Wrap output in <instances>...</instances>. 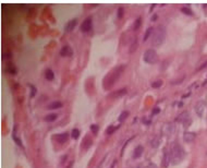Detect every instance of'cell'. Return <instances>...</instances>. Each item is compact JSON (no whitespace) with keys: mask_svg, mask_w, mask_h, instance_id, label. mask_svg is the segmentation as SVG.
Instances as JSON below:
<instances>
[{"mask_svg":"<svg viewBox=\"0 0 207 168\" xmlns=\"http://www.w3.org/2000/svg\"><path fill=\"white\" fill-rule=\"evenodd\" d=\"M153 38H152V45L153 47H160L166 39V35H167V30L164 25H159L157 26L154 32H153Z\"/></svg>","mask_w":207,"mask_h":168,"instance_id":"cell-1","label":"cell"},{"mask_svg":"<svg viewBox=\"0 0 207 168\" xmlns=\"http://www.w3.org/2000/svg\"><path fill=\"white\" fill-rule=\"evenodd\" d=\"M170 157H171V164L178 165L181 163L184 158V151L182 146L177 142H173L170 146Z\"/></svg>","mask_w":207,"mask_h":168,"instance_id":"cell-2","label":"cell"},{"mask_svg":"<svg viewBox=\"0 0 207 168\" xmlns=\"http://www.w3.org/2000/svg\"><path fill=\"white\" fill-rule=\"evenodd\" d=\"M121 68H122V67H120V68H116L115 70H113V71H112V72H111V73H109V74L106 76L105 81H108V80H109V83H108V84L105 86V88H106V90H108L109 87L112 86V85L115 84V82H116L117 80L119 79V76H120V72L122 71Z\"/></svg>","mask_w":207,"mask_h":168,"instance_id":"cell-3","label":"cell"},{"mask_svg":"<svg viewBox=\"0 0 207 168\" xmlns=\"http://www.w3.org/2000/svg\"><path fill=\"white\" fill-rule=\"evenodd\" d=\"M144 60L149 64H154L158 61V55L154 49H147L144 54Z\"/></svg>","mask_w":207,"mask_h":168,"instance_id":"cell-4","label":"cell"},{"mask_svg":"<svg viewBox=\"0 0 207 168\" xmlns=\"http://www.w3.org/2000/svg\"><path fill=\"white\" fill-rule=\"evenodd\" d=\"M176 120H177L178 122L182 124L184 128H188V127H190L191 124H192V118H191V116H190V114L188 112H181V114L177 117Z\"/></svg>","mask_w":207,"mask_h":168,"instance_id":"cell-5","label":"cell"},{"mask_svg":"<svg viewBox=\"0 0 207 168\" xmlns=\"http://www.w3.org/2000/svg\"><path fill=\"white\" fill-rule=\"evenodd\" d=\"M161 131H163V134L166 135V137H172L174 134V132H176V126L172 122H167V124H165L163 126Z\"/></svg>","mask_w":207,"mask_h":168,"instance_id":"cell-6","label":"cell"},{"mask_svg":"<svg viewBox=\"0 0 207 168\" xmlns=\"http://www.w3.org/2000/svg\"><path fill=\"white\" fill-rule=\"evenodd\" d=\"M194 109H195V112H196L200 117H203V116H204V112L206 110V103L203 102V100L197 102L194 106Z\"/></svg>","mask_w":207,"mask_h":168,"instance_id":"cell-7","label":"cell"},{"mask_svg":"<svg viewBox=\"0 0 207 168\" xmlns=\"http://www.w3.org/2000/svg\"><path fill=\"white\" fill-rule=\"evenodd\" d=\"M92 27H93V21H92L91 17H88V18H86V19L83 21V23L81 24V31L84 32V33H87V32L91 31Z\"/></svg>","mask_w":207,"mask_h":168,"instance_id":"cell-8","label":"cell"},{"mask_svg":"<svg viewBox=\"0 0 207 168\" xmlns=\"http://www.w3.org/2000/svg\"><path fill=\"white\" fill-rule=\"evenodd\" d=\"M171 163V157H170V152H168L167 149L165 151L164 156H163V159H161V165L164 168H167L169 166V164Z\"/></svg>","mask_w":207,"mask_h":168,"instance_id":"cell-9","label":"cell"},{"mask_svg":"<svg viewBox=\"0 0 207 168\" xmlns=\"http://www.w3.org/2000/svg\"><path fill=\"white\" fill-rule=\"evenodd\" d=\"M76 24H78V19L70 20L67 24H66V26H64V31L68 32V33L72 32L74 30V27H75V25Z\"/></svg>","mask_w":207,"mask_h":168,"instance_id":"cell-10","label":"cell"},{"mask_svg":"<svg viewBox=\"0 0 207 168\" xmlns=\"http://www.w3.org/2000/svg\"><path fill=\"white\" fill-rule=\"evenodd\" d=\"M55 137H56V140H57L59 143L63 144V143H66V142L68 141V139H69V134H68V132H63V133L56 134Z\"/></svg>","mask_w":207,"mask_h":168,"instance_id":"cell-11","label":"cell"},{"mask_svg":"<svg viewBox=\"0 0 207 168\" xmlns=\"http://www.w3.org/2000/svg\"><path fill=\"white\" fill-rule=\"evenodd\" d=\"M183 139H184V141L186 143H191V142H193L195 139H196V134L193 133V132H184Z\"/></svg>","mask_w":207,"mask_h":168,"instance_id":"cell-12","label":"cell"},{"mask_svg":"<svg viewBox=\"0 0 207 168\" xmlns=\"http://www.w3.org/2000/svg\"><path fill=\"white\" fill-rule=\"evenodd\" d=\"M72 55V48L70 46H63L60 50V56L62 57H69Z\"/></svg>","mask_w":207,"mask_h":168,"instance_id":"cell-13","label":"cell"},{"mask_svg":"<svg viewBox=\"0 0 207 168\" xmlns=\"http://www.w3.org/2000/svg\"><path fill=\"white\" fill-rule=\"evenodd\" d=\"M143 152H144V147H143L142 145L136 146L135 149H134V152H133V157L134 158H139V157L143 154Z\"/></svg>","mask_w":207,"mask_h":168,"instance_id":"cell-14","label":"cell"},{"mask_svg":"<svg viewBox=\"0 0 207 168\" xmlns=\"http://www.w3.org/2000/svg\"><path fill=\"white\" fill-rule=\"evenodd\" d=\"M62 103L61 102H52L51 104H49L48 106H47V108L48 109H58V108H61L62 107Z\"/></svg>","mask_w":207,"mask_h":168,"instance_id":"cell-15","label":"cell"},{"mask_svg":"<svg viewBox=\"0 0 207 168\" xmlns=\"http://www.w3.org/2000/svg\"><path fill=\"white\" fill-rule=\"evenodd\" d=\"M45 76H46V79H47L48 81H52V80H54V78H55L54 71H52L51 69H47V70L45 71Z\"/></svg>","mask_w":207,"mask_h":168,"instance_id":"cell-16","label":"cell"},{"mask_svg":"<svg viewBox=\"0 0 207 168\" xmlns=\"http://www.w3.org/2000/svg\"><path fill=\"white\" fill-rule=\"evenodd\" d=\"M160 139L158 137H155L152 139V141H151V145H152L153 147H158L159 145H160Z\"/></svg>","mask_w":207,"mask_h":168,"instance_id":"cell-17","label":"cell"},{"mask_svg":"<svg viewBox=\"0 0 207 168\" xmlns=\"http://www.w3.org/2000/svg\"><path fill=\"white\" fill-rule=\"evenodd\" d=\"M57 118H58V115H57V114H49V115H47V116L45 117V120L48 121V122H52V121H55Z\"/></svg>","mask_w":207,"mask_h":168,"instance_id":"cell-18","label":"cell"},{"mask_svg":"<svg viewBox=\"0 0 207 168\" xmlns=\"http://www.w3.org/2000/svg\"><path fill=\"white\" fill-rule=\"evenodd\" d=\"M137 46H139V42H137V37L134 38L133 42H132V45L130 47V52H134L135 50L137 49Z\"/></svg>","mask_w":207,"mask_h":168,"instance_id":"cell-19","label":"cell"},{"mask_svg":"<svg viewBox=\"0 0 207 168\" xmlns=\"http://www.w3.org/2000/svg\"><path fill=\"white\" fill-rule=\"evenodd\" d=\"M129 115H130V112H129L128 110H124V112H122L121 114H120V116H119V121H120V122L124 121V120H125V119L129 117Z\"/></svg>","mask_w":207,"mask_h":168,"instance_id":"cell-20","label":"cell"},{"mask_svg":"<svg viewBox=\"0 0 207 168\" xmlns=\"http://www.w3.org/2000/svg\"><path fill=\"white\" fill-rule=\"evenodd\" d=\"M7 70H8V72H9V73H11V74H15V73H17V69H15V67H14L11 62L8 63Z\"/></svg>","mask_w":207,"mask_h":168,"instance_id":"cell-21","label":"cell"},{"mask_svg":"<svg viewBox=\"0 0 207 168\" xmlns=\"http://www.w3.org/2000/svg\"><path fill=\"white\" fill-rule=\"evenodd\" d=\"M127 94V88H121L119 91H117L115 93L112 94L113 97H119V96H122V95H125Z\"/></svg>","mask_w":207,"mask_h":168,"instance_id":"cell-22","label":"cell"},{"mask_svg":"<svg viewBox=\"0 0 207 168\" xmlns=\"http://www.w3.org/2000/svg\"><path fill=\"white\" fill-rule=\"evenodd\" d=\"M153 32H154V29H153V27L147 29L146 33H145V35H144V37H143V41H144V42H146L147 39H148V37H149V36L153 34Z\"/></svg>","mask_w":207,"mask_h":168,"instance_id":"cell-23","label":"cell"},{"mask_svg":"<svg viewBox=\"0 0 207 168\" xmlns=\"http://www.w3.org/2000/svg\"><path fill=\"white\" fill-rule=\"evenodd\" d=\"M141 24H142V18H141V17H139L137 19L135 20V22H134L133 30H137V29H139V27L141 26Z\"/></svg>","mask_w":207,"mask_h":168,"instance_id":"cell-24","label":"cell"},{"mask_svg":"<svg viewBox=\"0 0 207 168\" xmlns=\"http://www.w3.org/2000/svg\"><path fill=\"white\" fill-rule=\"evenodd\" d=\"M181 11H182L184 14H188V15H193V12H192V10L188 8V7H183L181 8Z\"/></svg>","mask_w":207,"mask_h":168,"instance_id":"cell-25","label":"cell"},{"mask_svg":"<svg viewBox=\"0 0 207 168\" xmlns=\"http://www.w3.org/2000/svg\"><path fill=\"white\" fill-rule=\"evenodd\" d=\"M71 137H72V139H79L80 137L79 129H73V130H72V133H71Z\"/></svg>","mask_w":207,"mask_h":168,"instance_id":"cell-26","label":"cell"},{"mask_svg":"<svg viewBox=\"0 0 207 168\" xmlns=\"http://www.w3.org/2000/svg\"><path fill=\"white\" fill-rule=\"evenodd\" d=\"M161 85H163V81L161 80H158V81H155L152 83V87H154V88H158Z\"/></svg>","mask_w":207,"mask_h":168,"instance_id":"cell-27","label":"cell"},{"mask_svg":"<svg viewBox=\"0 0 207 168\" xmlns=\"http://www.w3.org/2000/svg\"><path fill=\"white\" fill-rule=\"evenodd\" d=\"M30 90H31L30 96H31V97H34V96L36 95V92H37L36 87L34 86V85H30Z\"/></svg>","mask_w":207,"mask_h":168,"instance_id":"cell-28","label":"cell"},{"mask_svg":"<svg viewBox=\"0 0 207 168\" xmlns=\"http://www.w3.org/2000/svg\"><path fill=\"white\" fill-rule=\"evenodd\" d=\"M118 128H119V127H113V126H110V127H108V128H107L106 133H107V134H110V133L115 132V130H116V129H118Z\"/></svg>","mask_w":207,"mask_h":168,"instance_id":"cell-29","label":"cell"},{"mask_svg":"<svg viewBox=\"0 0 207 168\" xmlns=\"http://www.w3.org/2000/svg\"><path fill=\"white\" fill-rule=\"evenodd\" d=\"M91 130L93 131V133L94 134H97L98 130H99V127L97 125H92L91 126Z\"/></svg>","mask_w":207,"mask_h":168,"instance_id":"cell-30","label":"cell"},{"mask_svg":"<svg viewBox=\"0 0 207 168\" xmlns=\"http://www.w3.org/2000/svg\"><path fill=\"white\" fill-rule=\"evenodd\" d=\"M123 13H124V9H123V8H119V9H118V18H119V19H122V18H123Z\"/></svg>","mask_w":207,"mask_h":168,"instance_id":"cell-31","label":"cell"},{"mask_svg":"<svg viewBox=\"0 0 207 168\" xmlns=\"http://www.w3.org/2000/svg\"><path fill=\"white\" fill-rule=\"evenodd\" d=\"M13 140L15 141V143L18 144L19 146H22V142H21V141H20V139H19L18 137H15L14 134H13Z\"/></svg>","mask_w":207,"mask_h":168,"instance_id":"cell-32","label":"cell"},{"mask_svg":"<svg viewBox=\"0 0 207 168\" xmlns=\"http://www.w3.org/2000/svg\"><path fill=\"white\" fill-rule=\"evenodd\" d=\"M159 112H160V108H158V107H155V108L153 109V115H157Z\"/></svg>","mask_w":207,"mask_h":168,"instance_id":"cell-33","label":"cell"},{"mask_svg":"<svg viewBox=\"0 0 207 168\" xmlns=\"http://www.w3.org/2000/svg\"><path fill=\"white\" fill-rule=\"evenodd\" d=\"M183 80H184V78H181V79H179V80L172 81V82H171V84H173V85H174V84H179V83H181V82H182Z\"/></svg>","mask_w":207,"mask_h":168,"instance_id":"cell-34","label":"cell"},{"mask_svg":"<svg viewBox=\"0 0 207 168\" xmlns=\"http://www.w3.org/2000/svg\"><path fill=\"white\" fill-rule=\"evenodd\" d=\"M204 68H207V61H205V62L203 63V64H202L201 67L197 69V70H198V71H201V70H203Z\"/></svg>","mask_w":207,"mask_h":168,"instance_id":"cell-35","label":"cell"},{"mask_svg":"<svg viewBox=\"0 0 207 168\" xmlns=\"http://www.w3.org/2000/svg\"><path fill=\"white\" fill-rule=\"evenodd\" d=\"M157 20V14H154L152 17V21H156Z\"/></svg>","mask_w":207,"mask_h":168,"instance_id":"cell-36","label":"cell"},{"mask_svg":"<svg viewBox=\"0 0 207 168\" xmlns=\"http://www.w3.org/2000/svg\"><path fill=\"white\" fill-rule=\"evenodd\" d=\"M147 168H157V167H156V166H155L154 164H149V165L147 166Z\"/></svg>","mask_w":207,"mask_h":168,"instance_id":"cell-37","label":"cell"},{"mask_svg":"<svg viewBox=\"0 0 207 168\" xmlns=\"http://www.w3.org/2000/svg\"><path fill=\"white\" fill-rule=\"evenodd\" d=\"M143 122H144V124H146V125H151V121H149V120H145V119H144V120H143Z\"/></svg>","mask_w":207,"mask_h":168,"instance_id":"cell-38","label":"cell"},{"mask_svg":"<svg viewBox=\"0 0 207 168\" xmlns=\"http://www.w3.org/2000/svg\"><path fill=\"white\" fill-rule=\"evenodd\" d=\"M188 96H190V93L189 94H185V95H183V98H185V97H188Z\"/></svg>","mask_w":207,"mask_h":168,"instance_id":"cell-39","label":"cell"},{"mask_svg":"<svg viewBox=\"0 0 207 168\" xmlns=\"http://www.w3.org/2000/svg\"><path fill=\"white\" fill-rule=\"evenodd\" d=\"M183 105V103H182V102H180V103H179V105H178V106H179V107H181V106H182Z\"/></svg>","mask_w":207,"mask_h":168,"instance_id":"cell-40","label":"cell"},{"mask_svg":"<svg viewBox=\"0 0 207 168\" xmlns=\"http://www.w3.org/2000/svg\"><path fill=\"white\" fill-rule=\"evenodd\" d=\"M69 168H72V163H71V164L69 165Z\"/></svg>","mask_w":207,"mask_h":168,"instance_id":"cell-41","label":"cell"},{"mask_svg":"<svg viewBox=\"0 0 207 168\" xmlns=\"http://www.w3.org/2000/svg\"><path fill=\"white\" fill-rule=\"evenodd\" d=\"M139 168H145V167H139Z\"/></svg>","mask_w":207,"mask_h":168,"instance_id":"cell-42","label":"cell"}]
</instances>
